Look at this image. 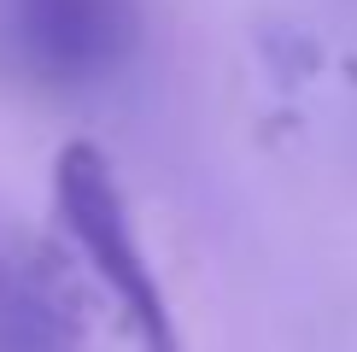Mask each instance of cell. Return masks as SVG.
Here are the masks:
<instances>
[{
	"label": "cell",
	"mask_w": 357,
	"mask_h": 352,
	"mask_svg": "<svg viewBox=\"0 0 357 352\" xmlns=\"http://www.w3.org/2000/svg\"><path fill=\"white\" fill-rule=\"evenodd\" d=\"M0 352H88L70 288L41 247L0 258Z\"/></svg>",
	"instance_id": "3"
},
{
	"label": "cell",
	"mask_w": 357,
	"mask_h": 352,
	"mask_svg": "<svg viewBox=\"0 0 357 352\" xmlns=\"http://www.w3.org/2000/svg\"><path fill=\"white\" fill-rule=\"evenodd\" d=\"M0 29L29 77L77 88L123 65L135 12L129 0H0Z\"/></svg>",
	"instance_id": "2"
},
{
	"label": "cell",
	"mask_w": 357,
	"mask_h": 352,
	"mask_svg": "<svg viewBox=\"0 0 357 352\" xmlns=\"http://www.w3.org/2000/svg\"><path fill=\"white\" fill-rule=\"evenodd\" d=\"M53 205L65 217L77 253L88 258L94 282L112 293V305L123 311V329L135 352H182V329L170 317V300L153 276V258L141 247V229L129 217L123 182H117L112 159L88 141H70L53 159Z\"/></svg>",
	"instance_id": "1"
}]
</instances>
